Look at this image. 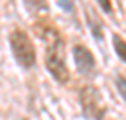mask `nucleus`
Masks as SVG:
<instances>
[{
    "label": "nucleus",
    "mask_w": 126,
    "mask_h": 120,
    "mask_svg": "<svg viewBox=\"0 0 126 120\" xmlns=\"http://www.w3.org/2000/svg\"><path fill=\"white\" fill-rule=\"evenodd\" d=\"M36 32L47 43V47H45V66H47L49 73L58 83H66L70 73H68V68H66V58H64V41L58 34V30H55L53 26L38 25Z\"/></svg>",
    "instance_id": "1"
},
{
    "label": "nucleus",
    "mask_w": 126,
    "mask_h": 120,
    "mask_svg": "<svg viewBox=\"0 0 126 120\" xmlns=\"http://www.w3.org/2000/svg\"><path fill=\"white\" fill-rule=\"evenodd\" d=\"M10 45H11L13 56L19 62V66H23V68H32L34 66V62H36V51H34V45H32L30 38L26 36L21 28H15L11 32Z\"/></svg>",
    "instance_id": "2"
},
{
    "label": "nucleus",
    "mask_w": 126,
    "mask_h": 120,
    "mask_svg": "<svg viewBox=\"0 0 126 120\" xmlns=\"http://www.w3.org/2000/svg\"><path fill=\"white\" fill-rule=\"evenodd\" d=\"M81 105H83L85 115L90 120H102L105 115V105L100 98V92L94 86H87L81 92Z\"/></svg>",
    "instance_id": "3"
},
{
    "label": "nucleus",
    "mask_w": 126,
    "mask_h": 120,
    "mask_svg": "<svg viewBox=\"0 0 126 120\" xmlns=\"http://www.w3.org/2000/svg\"><path fill=\"white\" fill-rule=\"evenodd\" d=\"M74 58H75V66L77 69L83 75H90V73L94 71V56H92V53L89 51L87 47L83 45H75L74 47Z\"/></svg>",
    "instance_id": "4"
},
{
    "label": "nucleus",
    "mask_w": 126,
    "mask_h": 120,
    "mask_svg": "<svg viewBox=\"0 0 126 120\" xmlns=\"http://www.w3.org/2000/svg\"><path fill=\"white\" fill-rule=\"evenodd\" d=\"M25 4L32 15L40 17V19H43L47 15V2L45 0H25Z\"/></svg>",
    "instance_id": "5"
},
{
    "label": "nucleus",
    "mask_w": 126,
    "mask_h": 120,
    "mask_svg": "<svg viewBox=\"0 0 126 120\" xmlns=\"http://www.w3.org/2000/svg\"><path fill=\"white\" fill-rule=\"evenodd\" d=\"M87 21H89L90 28H92V34H94V38L98 40V41H102L104 40V34H102V26H100V21L96 19V13L92 10H87Z\"/></svg>",
    "instance_id": "6"
},
{
    "label": "nucleus",
    "mask_w": 126,
    "mask_h": 120,
    "mask_svg": "<svg viewBox=\"0 0 126 120\" xmlns=\"http://www.w3.org/2000/svg\"><path fill=\"white\" fill-rule=\"evenodd\" d=\"M113 43H115V51L119 54V58L124 60V64H126V41L121 36H113Z\"/></svg>",
    "instance_id": "7"
},
{
    "label": "nucleus",
    "mask_w": 126,
    "mask_h": 120,
    "mask_svg": "<svg viewBox=\"0 0 126 120\" xmlns=\"http://www.w3.org/2000/svg\"><path fill=\"white\" fill-rule=\"evenodd\" d=\"M117 88H119L121 96L124 98V101H126V79L124 77H117Z\"/></svg>",
    "instance_id": "8"
},
{
    "label": "nucleus",
    "mask_w": 126,
    "mask_h": 120,
    "mask_svg": "<svg viewBox=\"0 0 126 120\" xmlns=\"http://www.w3.org/2000/svg\"><path fill=\"white\" fill-rule=\"evenodd\" d=\"M98 2H100V6L104 8V11H107V13L111 11V0H98Z\"/></svg>",
    "instance_id": "9"
},
{
    "label": "nucleus",
    "mask_w": 126,
    "mask_h": 120,
    "mask_svg": "<svg viewBox=\"0 0 126 120\" xmlns=\"http://www.w3.org/2000/svg\"><path fill=\"white\" fill-rule=\"evenodd\" d=\"M60 2V6L62 8H66V10H72V4H70V0H58Z\"/></svg>",
    "instance_id": "10"
}]
</instances>
